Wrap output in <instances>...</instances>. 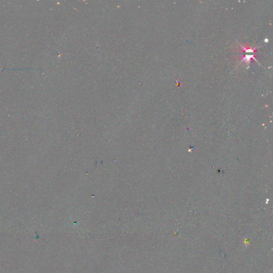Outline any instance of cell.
<instances>
[{
    "instance_id": "6da1fadb",
    "label": "cell",
    "mask_w": 273,
    "mask_h": 273,
    "mask_svg": "<svg viewBox=\"0 0 273 273\" xmlns=\"http://www.w3.org/2000/svg\"><path fill=\"white\" fill-rule=\"evenodd\" d=\"M241 47L243 49V50H244L245 52L246 53V55H244V57L242 59V60H241V63L242 62H245V63H246V64H249L250 63L251 59H253L254 60H256L257 61V60H256V58H254V51L256 49H257V47L256 46V47H254L253 49H248V48H245L244 46H241ZM258 62V61H257Z\"/></svg>"
}]
</instances>
